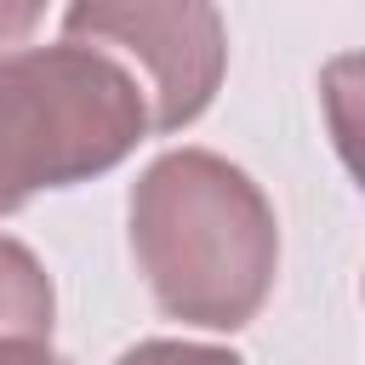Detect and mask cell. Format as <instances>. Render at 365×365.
Returning <instances> with one entry per match:
<instances>
[{
	"instance_id": "cell-5",
	"label": "cell",
	"mask_w": 365,
	"mask_h": 365,
	"mask_svg": "<svg viewBox=\"0 0 365 365\" xmlns=\"http://www.w3.org/2000/svg\"><path fill=\"white\" fill-rule=\"evenodd\" d=\"M319 108L336 143V160L365 194V51H336L319 68Z\"/></svg>"
},
{
	"instance_id": "cell-8",
	"label": "cell",
	"mask_w": 365,
	"mask_h": 365,
	"mask_svg": "<svg viewBox=\"0 0 365 365\" xmlns=\"http://www.w3.org/2000/svg\"><path fill=\"white\" fill-rule=\"evenodd\" d=\"M0 365H74L51 348V336H0Z\"/></svg>"
},
{
	"instance_id": "cell-4",
	"label": "cell",
	"mask_w": 365,
	"mask_h": 365,
	"mask_svg": "<svg viewBox=\"0 0 365 365\" xmlns=\"http://www.w3.org/2000/svg\"><path fill=\"white\" fill-rule=\"evenodd\" d=\"M51 319L57 291L46 262L23 240L0 234V336H51Z\"/></svg>"
},
{
	"instance_id": "cell-7",
	"label": "cell",
	"mask_w": 365,
	"mask_h": 365,
	"mask_svg": "<svg viewBox=\"0 0 365 365\" xmlns=\"http://www.w3.org/2000/svg\"><path fill=\"white\" fill-rule=\"evenodd\" d=\"M46 6H51V0H0V51H17V46L40 29Z\"/></svg>"
},
{
	"instance_id": "cell-3",
	"label": "cell",
	"mask_w": 365,
	"mask_h": 365,
	"mask_svg": "<svg viewBox=\"0 0 365 365\" xmlns=\"http://www.w3.org/2000/svg\"><path fill=\"white\" fill-rule=\"evenodd\" d=\"M63 34L114 51L143 80L148 125L160 137L194 125L228 74V29L217 0H68Z\"/></svg>"
},
{
	"instance_id": "cell-2",
	"label": "cell",
	"mask_w": 365,
	"mask_h": 365,
	"mask_svg": "<svg viewBox=\"0 0 365 365\" xmlns=\"http://www.w3.org/2000/svg\"><path fill=\"white\" fill-rule=\"evenodd\" d=\"M148 131V91L114 51L68 34L0 51V217L114 171Z\"/></svg>"
},
{
	"instance_id": "cell-6",
	"label": "cell",
	"mask_w": 365,
	"mask_h": 365,
	"mask_svg": "<svg viewBox=\"0 0 365 365\" xmlns=\"http://www.w3.org/2000/svg\"><path fill=\"white\" fill-rule=\"evenodd\" d=\"M114 365H245L234 348H217V342H182V336H143L131 342Z\"/></svg>"
},
{
	"instance_id": "cell-1",
	"label": "cell",
	"mask_w": 365,
	"mask_h": 365,
	"mask_svg": "<svg viewBox=\"0 0 365 365\" xmlns=\"http://www.w3.org/2000/svg\"><path fill=\"white\" fill-rule=\"evenodd\" d=\"M131 257L154 302L200 331H240L262 314L279 274L268 194L211 148H171L143 165L125 205Z\"/></svg>"
}]
</instances>
